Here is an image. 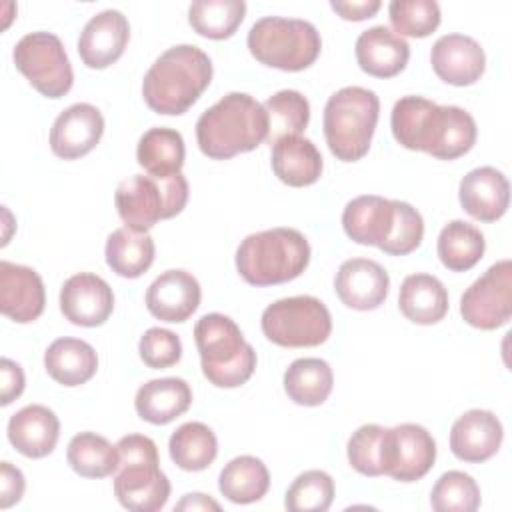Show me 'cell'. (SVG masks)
<instances>
[{
    "label": "cell",
    "instance_id": "obj_1",
    "mask_svg": "<svg viewBox=\"0 0 512 512\" xmlns=\"http://www.w3.org/2000/svg\"><path fill=\"white\" fill-rule=\"evenodd\" d=\"M396 142L438 160H456L472 150L476 122L464 108L438 106L422 96L400 98L390 116Z\"/></svg>",
    "mask_w": 512,
    "mask_h": 512
},
{
    "label": "cell",
    "instance_id": "obj_2",
    "mask_svg": "<svg viewBox=\"0 0 512 512\" xmlns=\"http://www.w3.org/2000/svg\"><path fill=\"white\" fill-rule=\"evenodd\" d=\"M212 80L210 56L192 44L172 46L148 68L142 96L150 110L178 116L190 110Z\"/></svg>",
    "mask_w": 512,
    "mask_h": 512
},
{
    "label": "cell",
    "instance_id": "obj_3",
    "mask_svg": "<svg viewBox=\"0 0 512 512\" xmlns=\"http://www.w3.org/2000/svg\"><path fill=\"white\" fill-rule=\"evenodd\" d=\"M268 136V116L250 94L230 92L196 122V140L204 156L228 160L258 148Z\"/></svg>",
    "mask_w": 512,
    "mask_h": 512
},
{
    "label": "cell",
    "instance_id": "obj_4",
    "mask_svg": "<svg viewBox=\"0 0 512 512\" xmlns=\"http://www.w3.org/2000/svg\"><path fill=\"white\" fill-rule=\"evenodd\" d=\"M310 262V244L296 228H272L246 236L236 250V270L252 286L284 284Z\"/></svg>",
    "mask_w": 512,
    "mask_h": 512
},
{
    "label": "cell",
    "instance_id": "obj_5",
    "mask_svg": "<svg viewBox=\"0 0 512 512\" xmlns=\"http://www.w3.org/2000/svg\"><path fill=\"white\" fill-rule=\"evenodd\" d=\"M202 374L216 388H238L256 368V352L238 324L218 312L204 314L194 326Z\"/></svg>",
    "mask_w": 512,
    "mask_h": 512
},
{
    "label": "cell",
    "instance_id": "obj_6",
    "mask_svg": "<svg viewBox=\"0 0 512 512\" xmlns=\"http://www.w3.org/2000/svg\"><path fill=\"white\" fill-rule=\"evenodd\" d=\"M380 114L376 92L346 86L334 92L324 106V138L330 152L342 162H356L370 150Z\"/></svg>",
    "mask_w": 512,
    "mask_h": 512
},
{
    "label": "cell",
    "instance_id": "obj_7",
    "mask_svg": "<svg viewBox=\"0 0 512 512\" xmlns=\"http://www.w3.org/2000/svg\"><path fill=\"white\" fill-rule=\"evenodd\" d=\"M120 462L114 478V496L132 512H156L170 496V480L158 466V448L152 438L128 434L116 444Z\"/></svg>",
    "mask_w": 512,
    "mask_h": 512
},
{
    "label": "cell",
    "instance_id": "obj_8",
    "mask_svg": "<svg viewBox=\"0 0 512 512\" xmlns=\"http://www.w3.org/2000/svg\"><path fill=\"white\" fill-rule=\"evenodd\" d=\"M246 44L260 64L284 72L312 66L322 50V38L314 24L282 16H264L254 22Z\"/></svg>",
    "mask_w": 512,
    "mask_h": 512
},
{
    "label": "cell",
    "instance_id": "obj_9",
    "mask_svg": "<svg viewBox=\"0 0 512 512\" xmlns=\"http://www.w3.org/2000/svg\"><path fill=\"white\" fill-rule=\"evenodd\" d=\"M188 202V182L182 172L172 176L134 174L122 180L114 194L116 210L126 228L148 232L158 220L174 218Z\"/></svg>",
    "mask_w": 512,
    "mask_h": 512
},
{
    "label": "cell",
    "instance_id": "obj_10",
    "mask_svg": "<svg viewBox=\"0 0 512 512\" xmlns=\"http://www.w3.org/2000/svg\"><path fill=\"white\" fill-rule=\"evenodd\" d=\"M264 336L284 348H312L328 340L332 316L314 296L282 298L266 306L260 318Z\"/></svg>",
    "mask_w": 512,
    "mask_h": 512
},
{
    "label": "cell",
    "instance_id": "obj_11",
    "mask_svg": "<svg viewBox=\"0 0 512 512\" xmlns=\"http://www.w3.org/2000/svg\"><path fill=\"white\" fill-rule=\"evenodd\" d=\"M16 68L46 98H62L70 92L74 72L62 40L52 32L22 36L12 52Z\"/></svg>",
    "mask_w": 512,
    "mask_h": 512
},
{
    "label": "cell",
    "instance_id": "obj_12",
    "mask_svg": "<svg viewBox=\"0 0 512 512\" xmlns=\"http://www.w3.org/2000/svg\"><path fill=\"white\" fill-rule=\"evenodd\" d=\"M460 314L478 330L504 326L512 316V262L492 264L460 298Z\"/></svg>",
    "mask_w": 512,
    "mask_h": 512
},
{
    "label": "cell",
    "instance_id": "obj_13",
    "mask_svg": "<svg viewBox=\"0 0 512 512\" xmlns=\"http://www.w3.org/2000/svg\"><path fill=\"white\" fill-rule=\"evenodd\" d=\"M436 460V442L420 424H398L388 428L386 474L398 482L424 478Z\"/></svg>",
    "mask_w": 512,
    "mask_h": 512
},
{
    "label": "cell",
    "instance_id": "obj_14",
    "mask_svg": "<svg viewBox=\"0 0 512 512\" xmlns=\"http://www.w3.org/2000/svg\"><path fill=\"white\" fill-rule=\"evenodd\" d=\"M60 310L76 326H102L114 310L112 288L92 272L74 274L60 288Z\"/></svg>",
    "mask_w": 512,
    "mask_h": 512
},
{
    "label": "cell",
    "instance_id": "obj_15",
    "mask_svg": "<svg viewBox=\"0 0 512 512\" xmlns=\"http://www.w3.org/2000/svg\"><path fill=\"white\" fill-rule=\"evenodd\" d=\"M104 134L100 110L88 102L68 106L58 114L50 130V148L58 158L76 160L96 148Z\"/></svg>",
    "mask_w": 512,
    "mask_h": 512
},
{
    "label": "cell",
    "instance_id": "obj_16",
    "mask_svg": "<svg viewBox=\"0 0 512 512\" xmlns=\"http://www.w3.org/2000/svg\"><path fill=\"white\" fill-rule=\"evenodd\" d=\"M388 288V272L378 262L368 258H350L342 262L334 278V290L340 302L362 312L384 304Z\"/></svg>",
    "mask_w": 512,
    "mask_h": 512
},
{
    "label": "cell",
    "instance_id": "obj_17",
    "mask_svg": "<svg viewBox=\"0 0 512 512\" xmlns=\"http://www.w3.org/2000/svg\"><path fill=\"white\" fill-rule=\"evenodd\" d=\"M46 304L44 282L28 266L0 260V310L6 318L28 324L34 322Z\"/></svg>",
    "mask_w": 512,
    "mask_h": 512
},
{
    "label": "cell",
    "instance_id": "obj_18",
    "mask_svg": "<svg viewBox=\"0 0 512 512\" xmlns=\"http://www.w3.org/2000/svg\"><path fill=\"white\" fill-rule=\"evenodd\" d=\"M130 24L118 10H104L92 16L80 32L78 54L88 68L102 70L114 64L126 50Z\"/></svg>",
    "mask_w": 512,
    "mask_h": 512
},
{
    "label": "cell",
    "instance_id": "obj_19",
    "mask_svg": "<svg viewBox=\"0 0 512 512\" xmlns=\"http://www.w3.org/2000/svg\"><path fill=\"white\" fill-rule=\"evenodd\" d=\"M430 64L436 76L452 86H470L480 80L486 68L482 46L464 34L440 36L430 50Z\"/></svg>",
    "mask_w": 512,
    "mask_h": 512
},
{
    "label": "cell",
    "instance_id": "obj_20",
    "mask_svg": "<svg viewBox=\"0 0 512 512\" xmlns=\"http://www.w3.org/2000/svg\"><path fill=\"white\" fill-rule=\"evenodd\" d=\"M502 438L504 428L498 416L490 410L474 408L452 424L450 450L462 462L480 464L498 452Z\"/></svg>",
    "mask_w": 512,
    "mask_h": 512
},
{
    "label": "cell",
    "instance_id": "obj_21",
    "mask_svg": "<svg viewBox=\"0 0 512 512\" xmlns=\"http://www.w3.org/2000/svg\"><path fill=\"white\" fill-rule=\"evenodd\" d=\"M200 284L186 270L162 272L146 290L148 312L162 322H186L200 306Z\"/></svg>",
    "mask_w": 512,
    "mask_h": 512
},
{
    "label": "cell",
    "instance_id": "obj_22",
    "mask_svg": "<svg viewBox=\"0 0 512 512\" xmlns=\"http://www.w3.org/2000/svg\"><path fill=\"white\" fill-rule=\"evenodd\" d=\"M462 208L480 222L500 220L510 204V184L494 166L470 170L458 186Z\"/></svg>",
    "mask_w": 512,
    "mask_h": 512
},
{
    "label": "cell",
    "instance_id": "obj_23",
    "mask_svg": "<svg viewBox=\"0 0 512 512\" xmlns=\"http://www.w3.org/2000/svg\"><path fill=\"white\" fill-rule=\"evenodd\" d=\"M394 222V200L376 194H364L350 200L342 212V228L346 236L364 246L382 248L394 230Z\"/></svg>",
    "mask_w": 512,
    "mask_h": 512
},
{
    "label": "cell",
    "instance_id": "obj_24",
    "mask_svg": "<svg viewBox=\"0 0 512 512\" xmlns=\"http://www.w3.org/2000/svg\"><path fill=\"white\" fill-rule=\"evenodd\" d=\"M58 436L60 420L42 404H28L8 420V440L26 458L48 456L56 448Z\"/></svg>",
    "mask_w": 512,
    "mask_h": 512
},
{
    "label": "cell",
    "instance_id": "obj_25",
    "mask_svg": "<svg viewBox=\"0 0 512 512\" xmlns=\"http://www.w3.org/2000/svg\"><path fill=\"white\" fill-rule=\"evenodd\" d=\"M408 58V42L386 26H372L356 40L358 66L370 76L392 78L406 68Z\"/></svg>",
    "mask_w": 512,
    "mask_h": 512
},
{
    "label": "cell",
    "instance_id": "obj_26",
    "mask_svg": "<svg viewBox=\"0 0 512 512\" xmlns=\"http://www.w3.org/2000/svg\"><path fill=\"white\" fill-rule=\"evenodd\" d=\"M270 162L276 178L294 188L314 184L324 168L320 150L304 136H286L272 144Z\"/></svg>",
    "mask_w": 512,
    "mask_h": 512
},
{
    "label": "cell",
    "instance_id": "obj_27",
    "mask_svg": "<svg viewBox=\"0 0 512 512\" xmlns=\"http://www.w3.org/2000/svg\"><path fill=\"white\" fill-rule=\"evenodd\" d=\"M192 404V390L182 378H156L142 384L134 398L138 416L162 426L182 416Z\"/></svg>",
    "mask_w": 512,
    "mask_h": 512
},
{
    "label": "cell",
    "instance_id": "obj_28",
    "mask_svg": "<svg viewBox=\"0 0 512 512\" xmlns=\"http://www.w3.org/2000/svg\"><path fill=\"white\" fill-rule=\"evenodd\" d=\"M48 376L62 386L86 384L98 370L96 350L80 338H58L44 352Z\"/></svg>",
    "mask_w": 512,
    "mask_h": 512
},
{
    "label": "cell",
    "instance_id": "obj_29",
    "mask_svg": "<svg viewBox=\"0 0 512 512\" xmlns=\"http://www.w3.org/2000/svg\"><path fill=\"white\" fill-rule=\"evenodd\" d=\"M398 308L414 324H436L448 312V292L432 274H410L400 286Z\"/></svg>",
    "mask_w": 512,
    "mask_h": 512
},
{
    "label": "cell",
    "instance_id": "obj_30",
    "mask_svg": "<svg viewBox=\"0 0 512 512\" xmlns=\"http://www.w3.org/2000/svg\"><path fill=\"white\" fill-rule=\"evenodd\" d=\"M184 156V138L178 130L150 128L138 140L136 160L150 176L164 178L178 174L184 166Z\"/></svg>",
    "mask_w": 512,
    "mask_h": 512
},
{
    "label": "cell",
    "instance_id": "obj_31",
    "mask_svg": "<svg viewBox=\"0 0 512 512\" xmlns=\"http://www.w3.org/2000/svg\"><path fill=\"white\" fill-rule=\"evenodd\" d=\"M218 488L234 504H252L266 496L270 474L266 464L256 456H236L220 472Z\"/></svg>",
    "mask_w": 512,
    "mask_h": 512
},
{
    "label": "cell",
    "instance_id": "obj_32",
    "mask_svg": "<svg viewBox=\"0 0 512 512\" xmlns=\"http://www.w3.org/2000/svg\"><path fill=\"white\" fill-rule=\"evenodd\" d=\"M104 254L112 272L122 278H138L152 266L156 246L146 232L118 228L108 236Z\"/></svg>",
    "mask_w": 512,
    "mask_h": 512
},
{
    "label": "cell",
    "instance_id": "obj_33",
    "mask_svg": "<svg viewBox=\"0 0 512 512\" xmlns=\"http://www.w3.org/2000/svg\"><path fill=\"white\" fill-rule=\"evenodd\" d=\"M334 374L322 358H298L284 372V390L298 406H320L332 392Z\"/></svg>",
    "mask_w": 512,
    "mask_h": 512
},
{
    "label": "cell",
    "instance_id": "obj_34",
    "mask_svg": "<svg viewBox=\"0 0 512 512\" xmlns=\"http://www.w3.org/2000/svg\"><path fill=\"white\" fill-rule=\"evenodd\" d=\"M436 250L440 262L448 270L466 272L482 260L486 240L476 226L464 220H452L440 230Z\"/></svg>",
    "mask_w": 512,
    "mask_h": 512
},
{
    "label": "cell",
    "instance_id": "obj_35",
    "mask_svg": "<svg viewBox=\"0 0 512 512\" xmlns=\"http://www.w3.org/2000/svg\"><path fill=\"white\" fill-rule=\"evenodd\" d=\"M168 452L178 468L186 472H200L214 462L218 454V440L206 424L186 422L172 432Z\"/></svg>",
    "mask_w": 512,
    "mask_h": 512
},
{
    "label": "cell",
    "instance_id": "obj_36",
    "mask_svg": "<svg viewBox=\"0 0 512 512\" xmlns=\"http://www.w3.org/2000/svg\"><path fill=\"white\" fill-rule=\"evenodd\" d=\"M70 468L84 478H106L116 474L120 454L104 436L96 432L76 434L66 450Z\"/></svg>",
    "mask_w": 512,
    "mask_h": 512
},
{
    "label": "cell",
    "instance_id": "obj_37",
    "mask_svg": "<svg viewBox=\"0 0 512 512\" xmlns=\"http://www.w3.org/2000/svg\"><path fill=\"white\" fill-rule=\"evenodd\" d=\"M246 16L244 0H196L188 8V22L196 34L210 40L230 38Z\"/></svg>",
    "mask_w": 512,
    "mask_h": 512
},
{
    "label": "cell",
    "instance_id": "obj_38",
    "mask_svg": "<svg viewBox=\"0 0 512 512\" xmlns=\"http://www.w3.org/2000/svg\"><path fill=\"white\" fill-rule=\"evenodd\" d=\"M268 116L266 142L272 146L280 138L300 136L310 120V104L298 90H280L264 104Z\"/></svg>",
    "mask_w": 512,
    "mask_h": 512
},
{
    "label": "cell",
    "instance_id": "obj_39",
    "mask_svg": "<svg viewBox=\"0 0 512 512\" xmlns=\"http://www.w3.org/2000/svg\"><path fill=\"white\" fill-rule=\"evenodd\" d=\"M346 456L350 466L362 476H382L388 466V428L364 424L352 432Z\"/></svg>",
    "mask_w": 512,
    "mask_h": 512
},
{
    "label": "cell",
    "instance_id": "obj_40",
    "mask_svg": "<svg viewBox=\"0 0 512 512\" xmlns=\"http://www.w3.org/2000/svg\"><path fill=\"white\" fill-rule=\"evenodd\" d=\"M430 506L436 512H474L480 506V488L470 474L448 470L436 480Z\"/></svg>",
    "mask_w": 512,
    "mask_h": 512
},
{
    "label": "cell",
    "instance_id": "obj_41",
    "mask_svg": "<svg viewBox=\"0 0 512 512\" xmlns=\"http://www.w3.org/2000/svg\"><path fill=\"white\" fill-rule=\"evenodd\" d=\"M334 500V480L324 470H306L290 484L284 506L290 512H326Z\"/></svg>",
    "mask_w": 512,
    "mask_h": 512
},
{
    "label": "cell",
    "instance_id": "obj_42",
    "mask_svg": "<svg viewBox=\"0 0 512 512\" xmlns=\"http://www.w3.org/2000/svg\"><path fill=\"white\" fill-rule=\"evenodd\" d=\"M388 18L400 38H426L440 26L442 14L434 0H392Z\"/></svg>",
    "mask_w": 512,
    "mask_h": 512
},
{
    "label": "cell",
    "instance_id": "obj_43",
    "mask_svg": "<svg viewBox=\"0 0 512 512\" xmlns=\"http://www.w3.org/2000/svg\"><path fill=\"white\" fill-rule=\"evenodd\" d=\"M394 206H396L394 230L380 250L390 256H406L422 244L424 220H422L420 212L414 206H410L408 202L394 200Z\"/></svg>",
    "mask_w": 512,
    "mask_h": 512
},
{
    "label": "cell",
    "instance_id": "obj_44",
    "mask_svg": "<svg viewBox=\"0 0 512 512\" xmlns=\"http://www.w3.org/2000/svg\"><path fill=\"white\" fill-rule=\"evenodd\" d=\"M138 352L148 368L162 370L178 364L182 358V342L172 330L150 328L140 338Z\"/></svg>",
    "mask_w": 512,
    "mask_h": 512
},
{
    "label": "cell",
    "instance_id": "obj_45",
    "mask_svg": "<svg viewBox=\"0 0 512 512\" xmlns=\"http://www.w3.org/2000/svg\"><path fill=\"white\" fill-rule=\"evenodd\" d=\"M24 474L10 462L0 464V508H10L24 496Z\"/></svg>",
    "mask_w": 512,
    "mask_h": 512
},
{
    "label": "cell",
    "instance_id": "obj_46",
    "mask_svg": "<svg viewBox=\"0 0 512 512\" xmlns=\"http://www.w3.org/2000/svg\"><path fill=\"white\" fill-rule=\"evenodd\" d=\"M0 374H2V406H8L24 392V372L20 364H16L10 358L0 360Z\"/></svg>",
    "mask_w": 512,
    "mask_h": 512
},
{
    "label": "cell",
    "instance_id": "obj_47",
    "mask_svg": "<svg viewBox=\"0 0 512 512\" xmlns=\"http://www.w3.org/2000/svg\"><path fill=\"white\" fill-rule=\"evenodd\" d=\"M380 0H360V2H330V8L340 14L344 20L360 22L366 18H372L380 10Z\"/></svg>",
    "mask_w": 512,
    "mask_h": 512
},
{
    "label": "cell",
    "instance_id": "obj_48",
    "mask_svg": "<svg viewBox=\"0 0 512 512\" xmlns=\"http://www.w3.org/2000/svg\"><path fill=\"white\" fill-rule=\"evenodd\" d=\"M176 510H220V504L216 500L208 498L206 494L192 492V494H186L176 504Z\"/></svg>",
    "mask_w": 512,
    "mask_h": 512
}]
</instances>
